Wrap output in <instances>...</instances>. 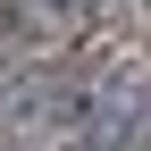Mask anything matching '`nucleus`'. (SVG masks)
<instances>
[{"label":"nucleus","instance_id":"f257e3e1","mask_svg":"<svg viewBox=\"0 0 151 151\" xmlns=\"http://www.w3.org/2000/svg\"><path fill=\"white\" fill-rule=\"evenodd\" d=\"M143 126H151V59L126 50V59H109V67L84 76V118H76L67 151H126Z\"/></svg>","mask_w":151,"mask_h":151},{"label":"nucleus","instance_id":"f03ea898","mask_svg":"<svg viewBox=\"0 0 151 151\" xmlns=\"http://www.w3.org/2000/svg\"><path fill=\"white\" fill-rule=\"evenodd\" d=\"M92 9H101V0H9V25L25 34V42H67V34L92 25Z\"/></svg>","mask_w":151,"mask_h":151}]
</instances>
